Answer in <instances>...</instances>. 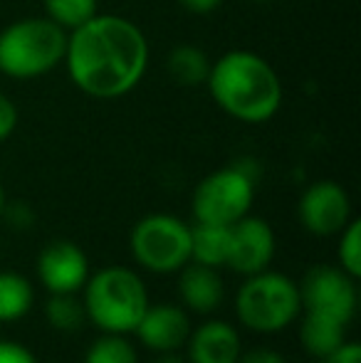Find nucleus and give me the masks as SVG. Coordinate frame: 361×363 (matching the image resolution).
I'll use <instances>...</instances> for the list:
<instances>
[{"instance_id":"obj_14","label":"nucleus","mask_w":361,"mask_h":363,"mask_svg":"<svg viewBox=\"0 0 361 363\" xmlns=\"http://www.w3.org/2000/svg\"><path fill=\"white\" fill-rule=\"evenodd\" d=\"M176 274H179L181 306L203 316H211L221 309V304L226 301V282L216 267L188 262Z\"/></svg>"},{"instance_id":"obj_29","label":"nucleus","mask_w":361,"mask_h":363,"mask_svg":"<svg viewBox=\"0 0 361 363\" xmlns=\"http://www.w3.org/2000/svg\"><path fill=\"white\" fill-rule=\"evenodd\" d=\"M5 211V191H3V186H0V213Z\"/></svg>"},{"instance_id":"obj_26","label":"nucleus","mask_w":361,"mask_h":363,"mask_svg":"<svg viewBox=\"0 0 361 363\" xmlns=\"http://www.w3.org/2000/svg\"><path fill=\"white\" fill-rule=\"evenodd\" d=\"M238 363H287L282 354L272 349H262V346H255V349H248L240 354Z\"/></svg>"},{"instance_id":"obj_24","label":"nucleus","mask_w":361,"mask_h":363,"mask_svg":"<svg viewBox=\"0 0 361 363\" xmlns=\"http://www.w3.org/2000/svg\"><path fill=\"white\" fill-rule=\"evenodd\" d=\"M15 126H18V106L13 104L10 96L0 91V141L10 139Z\"/></svg>"},{"instance_id":"obj_5","label":"nucleus","mask_w":361,"mask_h":363,"mask_svg":"<svg viewBox=\"0 0 361 363\" xmlns=\"http://www.w3.org/2000/svg\"><path fill=\"white\" fill-rule=\"evenodd\" d=\"M302 314L299 284L270 267L245 277L235 294V316L252 334H279Z\"/></svg>"},{"instance_id":"obj_16","label":"nucleus","mask_w":361,"mask_h":363,"mask_svg":"<svg viewBox=\"0 0 361 363\" xmlns=\"http://www.w3.org/2000/svg\"><path fill=\"white\" fill-rule=\"evenodd\" d=\"M231 252V225H191V262L206 267H226Z\"/></svg>"},{"instance_id":"obj_1","label":"nucleus","mask_w":361,"mask_h":363,"mask_svg":"<svg viewBox=\"0 0 361 363\" xmlns=\"http://www.w3.org/2000/svg\"><path fill=\"white\" fill-rule=\"evenodd\" d=\"M149 40L129 18L96 13L67 33L65 67L82 94L91 99H119L141 84L149 69Z\"/></svg>"},{"instance_id":"obj_15","label":"nucleus","mask_w":361,"mask_h":363,"mask_svg":"<svg viewBox=\"0 0 361 363\" xmlns=\"http://www.w3.org/2000/svg\"><path fill=\"white\" fill-rule=\"evenodd\" d=\"M302 321H299V341H302L304 351L314 359L332 354L334 349L347 341V326L344 321L334 319L327 314H317V311H304Z\"/></svg>"},{"instance_id":"obj_18","label":"nucleus","mask_w":361,"mask_h":363,"mask_svg":"<svg viewBox=\"0 0 361 363\" xmlns=\"http://www.w3.org/2000/svg\"><path fill=\"white\" fill-rule=\"evenodd\" d=\"M169 74L181 86H201L206 84L211 72V60L196 45H176L169 52Z\"/></svg>"},{"instance_id":"obj_17","label":"nucleus","mask_w":361,"mask_h":363,"mask_svg":"<svg viewBox=\"0 0 361 363\" xmlns=\"http://www.w3.org/2000/svg\"><path fill=\"white\" fill-rule=\"evenodd\" d=\"M35 289L18 272H0V324H13L30 314Z\"/></svg>"},{"instance_id":"obj_11","label":"nucleus","mask_w":361,"mask_h":363,"mask_svg":"<svg viewBox=\"0 0 361 363\" xmlns=\"http://www.w3.org/2000/svg\"><path fill=\"white\" fill-rule=\"evenodd\" d=\"M89 274L87 255L70 240H55L38 255V277L50 294H77Z\"/></svg>"},{"instance_id":"obj_3","label":"nucleus","mask_w":361,"mask_h":363,"mask_svg":"<svg viewBox=\"0 0 361 363\" xmlns=\"http://www.w3.org/2000/svg\"><path fill=\"white\" fill-rule=\"evenodd\" d=\"M82 291L87 321L101 334H134L136 324L151 304L141 274L124 264H109L89 274Z\"/></svg>"},{"instance_id":"obj_8","label":"nucleus","mask_w":361,"mask_h":363,"mask_svg":"<svg viewBox=\"0 0 361 363\" xmlns=\"http://www.w3.org/2000/svg\"><path fill=\"white\" fill-rule=\"evenodd\" d=\"M304 311H317L334 319L352 324L359 306L357 279L349 277L342 267L334 264H314L307 269L299 284Z\"/></svg>"},{"instance_id":"obj_27","label":"nucleus","mask_w":361,"mask_h":363,"mask_svg":"<svg viewBox=\"0 0 361 363\" xmlns=\"http://www.w3.org/2000/svg\"><path fill=\"white\" fill-rule=\"evenodd\" d=\"M181 8H186L188 13H196V15H208L213 10H218L223 5V0H176Z\"/></svg>"},{"instance_id":"obj_28","label":"nucleus","mask_w":361,"mask_h":363,"mask_svg":"<svg viewBox=\"0 0 361 363\" xmlns=\"http://www.w3.org/2000/svg\"><path fill=\"white\" fill-rule=\"evenodd\" d=\"M154 363H188V361H183L179 356V351H174V354H156Z\"/></svg>"},{"instance_id":"obj_12","label":"nucleus","mask_w":361,"mask_h":363,"mask_svg":"<svg viewBox=\"0 0 361 363\" xmlns=\"http://www.w3.org/2000/svg\"><path fill=\"white\" fill-rule=\"evenodd\" d=\"M191 329V316L181 304H149L134 334L151 354H174L186 346Z\"/></svg>"},{"instance_id":"obj_19","label":"nucleus","mask_w":361,"mask_h":363,"mask_svg":"<svg viewBox=\"0 0 361 363\" xmlns=\"http://www.w3.org/2000/svg\"><path fill=\"white\" fill-rule=\"evenodd\" d=\"M45 314H48L50 326L62 331V334H74L87 321L84 304L77 294H50Z\"/></svg>"},{"instance_id":"obj_2","label":"nucleus","mask_w":361,"mask_h":363,"mask_svg":"<svg viewBox=\"0 0 361 363\" xmlns=\"http://www.w3.org/2000/svg\"><path fill=\"white\" fill-rule=\"evenodd\" d=\"M206 86L218 109L243 124H265L282 106L279 74L250 50H231L211 62Z\"/></svg>"},{"instance_id":"obj_7","label":"nucleus","mask_w":361,"mask_h":363,"mask_svg":"<svg viewBox=\"0 0 361 363\" xmlns=\"http://www.w3.org/2000/svg\"><path fill=\"white\" fill-rule=\"evenodd\" d=\"M255 201V178L243 166H226L208 173L196 186L191 211L196 223L233 225L245 218Z\"/></svg>"},{"instance_id":"obj_6","label":"nucleus","mask_w":361,"mask_h":363,"mask_svg":"<svg viewBox=\"0 0 361 363\" xmlns=\"http://www.w3.org/2000/svg\"><path fill=\"white\" fill-rule=\"evenodd\" d=\"M131 257L151 274H176L191 262V225L169 213H151L134 225Z\"/></svg>"},{"instance_id":"obj_25","label":"nucleus","mask_w":361,"mask_h":363,"mask_svg":"<svg viewBox=\"0 0 361 363\" xmlns=\"http://www.w3.org/2000/svg\"><path fill=\"white\" fill-rule=\"evenodd\" d=\"M317 363H361V346L357 341L347 339L339 349H334L332 354L317 359Z\"/></svg>"},{"instance_id":"obj_4","label":"nucleus","mask_w":361,"mask_h":363,"mask_svg":"<svg viewBox=\"0 0 361 363\" xmlns=\"http://www.w3.org/2000/svg\"><path fill=\"white\" fill-rule=\"evenodd\" d=\"M67 33L50 18H23L0 30V72L10 79H38L65 62Z\"/></svg>"},{"instance_id":"obj_9","label":"nucleus","mask_w":361,"mask_h":363,"mask_svg":"<svg viewBox=\"0 0 361 363\" xmlns=\"http://www.w3.org/2000/svg\"><path fill=\"white\" fill-rule=\"evenodd\" d=\"M297 218L314 238H334L352 220V198L337 181H317L304 188L297 203Z\"/></svg>"},{"instance_id":"obj_13","label":"nucleus","mask_w":361,"mask_h":363,"mask_svg":"<svg viewBox=\"0 0 361 363\" xmlns=\"http://www.w3.org/2000/svg\"><path fill=\"white\" fill-rule=\"evenodd\" d=\"M188 363H238L243 354L240 331L223 319H208L188 334Z\"/></svg>"},{"instance_id":"obj_22","label":"nucleus","mask_w":361,"mask_h":363,"mask_svg":"<svg viewBox=\"0 0 361 363\" xmlns=\"http://www.w3.org/2000/svg\"><path fill=\"white\" fill-rule=\"evenodd\" d=\"M337 259H339V267L349 277L354 279L361 277V220L352 218L347 223V228L339 233Z\"/></svg>"},{"instance_id":"obj_23","label":"nucleus","mask_w":361,"mask_h":363,"mask_svg":"<svg viewBox=\"0 0 361 363\" xmlns=\"http://www.w3.org/2000/svg\"><path fill=\"white\" fill-rule=\"evenodd\" d=\"M0 363H38V359L20 341L0 339Z\"/></svg>"},{"instance_id":"obj_21","label":"nucleus","mask_w":361,"mask_h":363,"mask_svg":"<svg viewBox=\"0 0 361 363\" xmlns=\"http://www.w3.org/2000/svg\"><path fill=\"white\" fill-rule=\"evenodd\" d=\"M84 363H139V354L124 334H101L91 341Z\"/></svg>"},{"instance_id":"obj_20","label":"nucleus","mask_w":361,"mask_h":363,"mask_svg":"<svg viewBox=\"0 0 361 363\" xmlns=\"http://www.w3.org/2000/svg\"><path fill=\"white\" fill-rule=\"evenodd\" d=\"M43 3L45 18L60 25L65 33H72L99 13V0H43Z\"/></svg>"},{"instance_id":"obj_10","label":"nucleus","mask_w":361,"mask_h":363,"mask_svg":"<svg viewBox=\"0 0 361 363\" xmlns=\"http://www.w3.org/2000/svg\"><path fill=\"white\" fill-rule=\"evenodd\" d=\"M274 230L267 220L248 213L231 225V252L226 267L240 277H250L270 267L274 257Z\"/></svg>"},{"instance_id":"obj_30","label":"nucleus","mask_w":361,"mask_h":363,"mask_svg":"<svg viewBox=\"0 0 361 363\" xmlns=\"http://www.w3.org/2000/svg\"><path fill=\"white\" fill-rule=\"evenodd\" d=\"M250 3H272V0H250Z\"/></svg>"}]
</instances>
